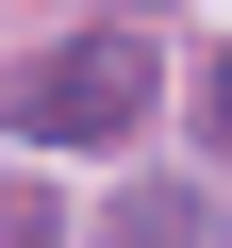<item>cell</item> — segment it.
Here are the masks:
<instances>
[{
    "mask_svg": "<svg viewBox=\"0 0 232 248\" xmlns=\"http://www.w3.org/2000/svg\"><path fill=\"white\" fill-rule=\"evenodd\" d=\"M149 83H166V50L116 17V33H66V50H33L17 83H0V133L17 149H116L149 116Z\"/></svg>",
    "mask_w": 232,
    "mask_h": 248,
    "instance_id": "1",
    "label": "cell"
},
{
    "mask_svg": "<svg viewBox=\"0 0 232 248\" xmlns=\"http://www.w3.org/2000/svg\"><path fill=\"white\" fill-rule=\"evenodd\" d=\"M116 248H215V199L199 182H149L133 215H116Z\"/></svg>",
    "mask_w": 232,
    "mask_h": 248,
    "instance_id": "2",
    "label": "cell"
},
{
    "mask_svg": "<svg viewBox=\"0 0 232 248\" xmlns=\"http://www.w3.org/2000/svg\"><path fill=\"white\" fill-rule=\"evenodd\" d=\"M199 116H215V149H232V50H215V83H199Z\"/></svg>",
    "mask_w": 232,
    "mask_h": 248,
    "instance_id": "3",
    "label": "cell"
}]
</instances>
